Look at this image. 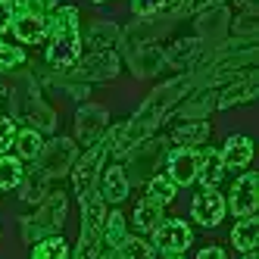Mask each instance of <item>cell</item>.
I'll return each instance as SVG.
<instances>
[{
	"instance_id": "f546056e",
	"label": "cell",
	"mask_w": 259,
	"mask_h": 259,
	"mask_svg": "<svg viewBox=\"0 0 259 259\" xmlns=\"http://www.w3.org/2000/svg\"><path fill=\"white\" fill-rule=\"evenodd\" d=\"M22 63H25V50L13 47V44H7L4 38H0V72H10V69L22 66Z\"/></svg>"
},
{
	"instance_id": "9a60e30c",
	"label": "cell",
	"mask_w": 259,
	"mask_h": 259,
	"mask_svg": "<svg viewBox=\"0 0 259 259\" xmlns=\"http://www.w3.org/2000/svg\"><path fill=\"white\" fill-rule=\"evenodd\" d=\"M22 44H44L47 41V16H34L28 10H16L13 28H10Z\"/></svg>"
},
{
	"instance_id": "30bf717a",
	"label": "cell",
	"mask_w": 259,
	"mask_h": 259,
	"mask_svg": "<svg viewBox=\"0 0 259 259\" xmlns=\"http://www.w3.org/2000/svg\"><path fill=\"white\" fill-rule=\"evenodd\" d=\"M225 206L231 209L234 219H244V215H253L259 209V175L247 172L240 175L234 184H231V194L225 200Z\"/></svg>"
},
{
	"instance_id": "44dd1931",
	"label": "cell",
	"mask_w": 259,
	"mask_h": 259,
	"mask_svg": "<svg viewBox=\"0 0 259 259\" xmlns=\"http://www.w3.org/2000/svg\"><path fill=\"white\" fill-rule=\"evenodd\" d=\"M225 172L228 169H225V162H222V150H203V156H200V172H197V181L203 184V188H215Z\"/></svg>"
},
{
	"instance_id": "e0dca14e",
	"label": "cell",
	"mask_w": 259,
	"mask_h": 259,
	"mask_svg": "<svg viewBox=\"0 0 259 259\" xmlns=\"http://www.w3.org/2000/svg\"><path fill=\"white\" fill-rule=\"evenodd\" d=\"M253 159V141L247 135H231L222 147V162L225 169H247Z\"/></svg>"
},
{
	"instance_id": "603a6c76",
	"label": "cell",
	"mask_w": 259,
	"mask_h": 259,
	"mask_svg": "<svg viewBox=\"0 0 259 259\" xmlns=\"http://www.w3.org/2000/svg\"><path fill=\"white\" fill-rule=\"evenodd\" d=\"M13 147L19 150V159L22 162H34V159H38V153H41V147H44V138H41L38 128H22V132H16Z\"/></svg>"
},
{
	"instance_id": "5b68a950",
	"label": "cell",
	"mask_w": 259,
	"mask_h": 259,
	"mask_svg": "<svg viewBox=\"0 0 259 259\" xmlns=\"http://www.w3.org/2000/svg\"><path fill=\"white\" fill-rule=\"evenodd\" d=\"M106 156H109V135H103L97 144L84 147V153L72 162L69 175H72V188H75L78 197H84L88 191L97 188V178H100V172H103Z\"/></svg>"
},
{
	"instance_id": "8d00e7d4",
	"label": "cell",
	"mask_w": 259,
	"mask_h": 259,
	"mask_svg": "<svg viewBox=\"0 0 259 259\" xmlns=\"http://www.w3.org/2000/svg\"><path fill=\"white\" fill-rule=\"evenodd\" d=\"M91 4H106V0H91Z\"/></svg>"
},
{
	"instance_id": "2e32d148",
	"label": "cell",
	"mask_w": 259,
	"mask_h": 259,
	"mask_svg": "<svg viewBox=\"0 0 259 259\" xmlns=\"http://www.w3.org/2000/svg\"><path fill=\"white\" fill-rule=\"evenodd\" d=\"M228 34V10L225 7H212V10H203L200 19H197V38L200 41H212L219 44L222 38Z\"/></svg>"
},
{
	"instance_id": "e575fe53",
	"label": "cell",
	"mask_w": 259,
	"mask_h": 259,
	"mask_svg": "<svg viewBox=\"0 0 259 259\" xmlns=\"http://www.w3.org/2000/svg\"><path fill=\"white\" fill-rule=\"evenodd\" d=\"M13 16H16V7L10 0H0V38L13 28Z\"/></svg>"
},
{
	"instance_id": "ac0fdd59",
	"label": "cell",
	"mask_w": 259,
	"mask_h": 259,
	"mask_svg": "<svg viewBox=\"0 0 259 259\" xmlns=\"http://www.w3.org/2000/svg\"><path fill=\"white\" fill-rule=\"evenodd\" d=\"M231 244H234V250H240L244 256H253L256 253V244H259V219H256V212L253 215H244L234 225Z\"/></svg>"
},
{
	"instance_id": "d4e9b609",
	"label": "cell",
	"mask_w": 259,
	"mask_h": 259,
	"mask_svg": "<svg viewBox=\"0 0 259 259\" xmlns=\"http://www.w3.org/2000/svg\"><path fill=\"white\" fill-rule=\"evenodd\" d=\"M25 178L22 169V159L19 156H10V153H0V191H16Z\"/></svg>"
},
{
	"instance_id": "277c9868",
	"label": "cell",
	"mask_w": 259,
	"mask_h": 259,
	"mask_svg": "<svg viewBox=\"0 0 259 259\" xmlns=\"http://www.w3.org/2000/svg\"><path fill=\"white\" fill-rule=\"evenodd\" d=\"M63 222H66V194L63 191H50L41 200L38 212L31 219H22V240L31 247L34 240H41L47 234H57L63 228Z\"/></svg>"
},
{
	"instance_id": "f1b7e54d",
	"label": "cell",
	"mask_w": 259,
	"mask_h": 259,
	"mask_svg": "<svg viewBox=\"0 0 259 259\" xmlns=\"http://www.w3.org/2000/svg\"><path fill=\"white\" fill-rule=\"evenodd\" d=\"M178 0H132V13L147 19V16H156V13H172V7Z\"/></svg>"
},
{
	"instance_id": "8992f818",
	"label": "cell",
	"mask_w": 259,
	"mask_h": 259,
	"mask_svg": "<svg viewBox=\"0 0 259 259\" xmlns=\"http://www.w3.org/2000/svg\"><path fill=\"white\" fill-rule=\"evenodd\" d=\"M75 159H78L75 141H69V138H53L50 144L41 147L38 159H34L31 165H34L41 175H47L50 181H57L60 175H69V169H72V162H75Z\"/></svg>"
},
{
	"instance_id": "d6986e66",
	"label": "cell",
	"mask_w": 259,
	"mask_h": 259,
	"mask_svg": "<svg viewBox=\"0 0 259 259\" xmlns=\"http://www.w3.org/2000/svg\"><path fill=\"white\" fill-rule=\"evenodd\" d=\"M128 234V222L122 212H106V222H103V237H100V256H113V250L125 240Z\"/></svg>"
},
{
	"instance_id": "4dcf8cb0",
	"label": "cell",
	"mask_w": 259,
	"mask_h": 259,
	"mask_svg": "<svg viewBox=\"0 0 259 259\" xmlns=\"http://www.w3.org/2000/svg\"><path fill=\"white\" fill-rule=\"evenodd\" d=\"M225 0H178L172 7V16H191V13H203V10H212L222 7Z\"/></svg>"
},
{
	"instance_id": "7c38bea8",
	"label": "cell",
	"mask_w": 259,
	"mask_h": 259,
	"mask_svg": "<svg viewBox=\"0 0 259 259\" xmlns=\"http://www.w3.org/2000/svg\"><path fill=\"white\" fill-rule=\"evenodd\" d=\"M225 212H228L225 197H222L215 188H203V191L194 197V203H191V215H194L197 225H203V228H215V225H222Z\"/></svg>"
},
{
	"instance_id": "5bb4252c",
	"label": "cell",
	"mask_w": 259,
	"mask_h": 259,
	"mask_svg": "<svg viewBox=\"0 0 259 259\" xmlns=\"http://www.w3.org/2000/svg\"><path fill=\"white\" fill-rule=\"evenodd\" d=\"M256 94H259V75H256V72H247L244 78H234V84H228L225 91H219V94H215V109L250 103Z\"/></svg>"
},
{
	"instance_id": "7a4b0ae2",
	"label": "cell",
	"mask_w": 259,
	"mask_h": 259,
	"mask_svg": "<svg viewBox=\"0 0 259 259\" xmlns=\"http://www.w3.org/2000/svg\"><path fill=\"white\" fill-rule=\"evenodd\" d=\"M81 60V28L78 10L60 7L47 16V63L53 69H69Z\"/></svg>"
},
{
	"instance_id": "484cf974",
	"label": "cell",
	"mask_w": 259,
	"mask_h": 259,
	"mask_svg": "<svg viewBox=\"0 0 259 259\" xmlns=\"http://www.w3.org/2000/svg\"><path fill=\"white\" fill-rule=\"evenodd\" d=\"M178 194V184L169 178V175H153V178H147V197L156 200V203H172Z\"/></svg>"
},
{
	"instance_id": "1f68e13d",
	"label": "cell",
	"mask_w": 259,
	"mask_h": 259,
	"mask_svg": "<svg viewBox=\"0 0 259 259\" xmlns=\"http://www.w3.org/2000/svg\"><path fill=\"white\" fill-rule=\"evenodd\" d=\"M203 41L200 38H191V41H181V44H175V53H169V63H175V66H184V63H191L194 57H197V47H200Z\"/></svg>"
},
{
	"instance_id": "836d02e7",
	"label": "cell",
	"mask_w": 259,
	"mask_h": 259,
	"mask_svg": "<svg viewBox=\"0 0 259 259\" xmlns=\"http://www.w3.org/2000/svg\"><path fill=\"white\" fill-rule=\"evenodd\" d=\"M22 10L34 13V16H50V13H57V10H60V0H25Z\"/></svg>"
},
{
	"instance_id": "3957f363",
	"label": "cell",
	"mask_w": 259,
	"mask_h": 259,
	"mask_svg": "<svg viewBox=\"0 0 259 259\" xmlns=\"http://www.w3.org/2000/svg\"><path fill=\"white\" fill-rule=\"evenodd\" d=\"M81 203V237L78 247L72 250V256H100V237H103V222H106V200L100 197V191H88L84 197H78Z\"/></svg>"
},
{
	"instance_id": "ba28073f",
	"label": "cell",
	"mask_w": 259,
	"mask_h": 259,
	"mask_svg": "<svg viewBox=\"0 0 259 259\" xmlns=\"http://www.w3.org/2000/svg\"><path fill=\"white\" fill-rule=\"evenodd\" d=\"M63 72H69L72 78H81V81H106V78H113L119 72V60H116V53L109 47H100V50L91 53V57L78 60L75 66H69Z\"/></svg>"
},
{
	"instance_id": "83f0119b",
	"label": "cell",
	"mask_w": 259,
	"mask_h": 259,
	"mask_svg": "<svg viewBox=\"0 0 259 259\" xmlns=\"http://www.w3.org/2000/svg\"><path fill=\"white\" fill-rule=\"evenodd\" d=\"M162 66V53L159 50H138V53H132V69L138 72V75L144 78V75H153V72Z\"/></svg>"
},
{
	"instance_id": "4fadbf2b",
	"label": "cell",
	"mask_w": 259,
	"mask_h": 259,
	"mask_svg": "<svg viewBox=\"0 0 259 259\" xmlns=\"http://www.w3.org/2000/svg\"><path fill=\"white\" fill-rule=\"evenodd\" d=\"M97 191L106 203H122L128 200V194H132V178H128V172L122 169V165H109V169L100 172L97 178Z\"/></svg>"
},
{
	"instance_id": "d590c367",
	"label": "cell",
	"mask_w": 259,
	"mask_h": 259,
	"mask_svg": "<svg viewBox=\"0 0 259 259\" xmlns=\"http://www.w3.org/2000/svg\"><path fill=\"white\" fill-rule=\"evenodd\" d=\"M228 253L222 250V247H203V250H197V259H225Z\"/></svg>"
},
{
	"instance_id": "ffe728a7",
	"label": "cell",
	"mask_w": 259,
	"mask_h": 259,
	"mask_svg": "<svg viewBox=\"0 0 259 259\" xmlns=\"http://www.w3.org/2000/svg\"><path fill=\"white\" fill-rule=\"evenodd\" d=\"M206 138H209V122L206 119L181 122V125H175V132H172V141L178 147H200Z\"/></svg>"
},
{
	"instance_id": "4316f807",
	"label": "cell",
	"mask_w": 259,
	"mask_h": 259,
	"mask_svg": "<svg viewBox=\"0 0 259 259\" xmlns=\"http://www.w3.org/2000/svg\"><path fill=\"white\" fill-rule=\"evenodd\" d=\"M113 256H119V259H153L156 250H153V244H147V240L125 234V240L113 250Z\"/></svg>"
},
{
	"instance_id": "6da1fadb",
	"label": "cell",
	"mask_w": 259,
	"mask_h": 259,
	"mask_svg": "<svg viewBox=\"0 0 259 259\" xmlns=\"http://www.w3.org/2000/svg\"><path fill=\"white\" fill-rule=\"evenodd\" d=\"M194 84H197V81H194L191 75H178V78H172V81L153 88L150 94H147V100L138 106V113H135L132 119L106 132V135H109V153L125 159L141 141L153 138V132L165 122V116H169L172 109L191 94Z\"/></svg>"
},
{
	"instance_id": "52a82bcc",
	"label": "cell",
	"mask_w": 259,
	"mask_h": 259,
	"mask_svg": "<svg viewBox=\"0 0 259 259\" xmlns=\"http://www.w3.org/2000/svg\"><path fill=\"white\" fill-rule=\"evenodd\" d=\"M150 234L156 256H184V250L194 244V231L184 225V219H162Z\"/></svg>"
},
{
	"instance_id": "9c48e42d",
	"label": "cell",
	"mask_w": 259,
	"mask_h": 259,
	"mask_svg": "<svg viewBox=\"0 0 259 259\" xmlns=\"http://www.w3.org/2000/svg\"><path fill=\"white\" fill-rule=\"evenodd\" d=\"M200 156H203V150H197V147H178V150L165 156V175L178 188H191L200 172Z\"/></svg>"
},
{
	"instance_id": "8fae6325",
	"label": "cell",
	"mask_w": 259,
	"mask_h": 259,
	"mask_svg": "<svg viewBox=\"0 0 259 259\" xmlns=\"http://www.w3.org/2000/svg\"><path fill=\"white\" fill-rule=\"evenodd\" d=\"M106 132H109V113H106L103 106H97V103L78 106V113H75V135H78V144L91 147V144H97Z\"/></svg>"
},
{
	"instance_id": "d6a6232c",
	"label": "cell",
	"mask_w": 259,
	"mask_h": 259,
	"mask_svg": "<svg viewBox=\"0 0 259 259\" xmlns=\"http://www.w3.org/2000/svg\"><path fill=\"white\" fill-rule=\"evenodd\" d=\"M16 122L10 119V116H0V153H7L10 147H13V141H16Z\"/></svg>"
},
{
	"instance_id": "cb8c5ba5",
	"label": "cell",
	"mask_w": 259,
	"mask_h": 259,
	"mask_svg": "<svg viewBox=\"0 0 259 259\" xmlns=\"http://www.w3.org/2000/svg\"><path fill=\"white\" fill-rule=\"evenodd\" d=\"M31 256L34 259H66V256H72V250L60 234H47L31 244Z\"/></svg>"
},
{
	"instance_id": "7402d4cb",
	"label": "cell",
	"mask_w": 259,
	"mask_h": 259,
	"mask_svg": "<svg viewBox=\"0 0 259 259\" xmlns=\"http://www.w3.org/2000/svg\"><path fill=\"white\" fill-rule=\"evenodd\" d=\"M162 219H165V215H162V203H156V200H150V197H144L138 206H135V228L144 231V234H150Z\"/></svg>"
}]
</instances>
